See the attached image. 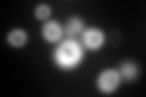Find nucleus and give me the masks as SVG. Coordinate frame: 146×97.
Here are the masks:
<instances>
[{
    "instance_id": "39448f33",
    "label": "nucleus",
    "mask_w": 146,
    "mask_h": 97,
    "mask_svg": "<svg viewBox=\"0 0 146 97\" xmlns=\"http://www.w3.org/2000/svg\"><path fill=\"white\" fill-rule=\"evenodd\" d=\"M27 40V34L25 33L23 30L20 29H15L12 30L10 34L7 35V41L10 43L12 46H22Z\"/></svg>"
},
{
    "instance_id": "423d86ee",
    "label": "nucleus",
    "mask_w": 146,
    "mask_h": 97,
    "mask_svg": "<svg viewBox=\"0 0 146 97\" xmlns=\"http://www.w3.org/2000/svg\"><path fill=\"white\" fill-rule=\"evenodd\" d=\"M121 72L124 79L133 80L138 77V67L133 62H124L121 67Z\"/></svg>"
},
{
    "instance_id": "f257e3e1",
    "label": "nucleus",
    "mask_w": 146,
    "mask_h": 97,
    "mask_svg": "<svg viewBox=\"0 0 146 97\" xmlns=\"http://www.w3.org/2000/svg\"><path fill=\"white\" fill-rule=\"evenodd\" d=\"M83 51L78 43L74 40H66L58 45L54 55V59L57 66L63 69H70L78 66L82 61Z\"/></svg>"
},
{
    "instance_id": "7ed1b4c3",
    "label": "nucleus",
    "mask_w": 146,
    "mask_h": 97,
    "mask_svg": "<svg viewBox=\"0 0 146 97\" xmlns=\"http://www.w3.org/2000/svg\"><path fill=\"white\" fill-rule=\"evenodd\" d=\"M83 41L84 45L89 49H98L104 43V34L101 30L91 28L84 32L83 34Z\"/></svg>"
},
{
    "instance_id": "6e6552de",
    "label": "nucleus",
    "mask_w": 146,
    "mask_h": 97,
    "mask_svg": "<svg viewBox=\"0 0 146 97\" xmlns=\"http://www.w3.org/2000/svg\"><path fill=\"white\" fill-rule=\"evenodd\" d=\"M50 15V9L48 5H44V4H42V5H39L38 7H36L35 10V16L40 18V20H45V18H48Z\"/></svg>"
},
{
    "instance_id": "f03ea898",
    "label": "nucleus",
    "mask_w": 146,
    "mask_h": 97,
    "mask_svg": "<svg viewBox=\"0 0 146 97\" xmlns=\"http://www.w3.org/2000/svg\"><path fill=\"white\" fill-rule=\"evenodd\" d=\"M118 84H119V74L116 71H112V69L105 71L100 75L99 81H98L100 90L102 92H106V94L115 91Z\"/></svg>"
},
{
    "instance_id": "0eeeda50",
    "label": "nucleus",
    "mask_w": 146,
    "mask_h": 97,
    "mask_svg": "<svg viewBox=\"0 0 146 97\" xmlns=\"http://www.w3.org/2000/svg\"><path fill=\"white\" fill-rule=\"evenodd\" d=\"M82 28H83V23L79 18H71L66 24V33L71 36H76L82 32Z\"/></svg>"
},
{
    "instance_id": "20e7f679",
    "label": "nucleus",
    "mask_w": 146,
    "mask_h": 97,
    "mask_svg": "<svg viewBox=\"0 0 146 97\" xmlns=\"http://www.w3.org/2000/svg\"><path fill=\"white\" fill-rule=\"evenodd\" d=\"M43 34L45 36V39L48 41H56L62 34V29L60 24L55 21H50L43 28Z\"/></svg>"
}]
</instances>
